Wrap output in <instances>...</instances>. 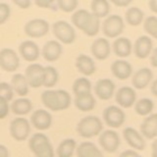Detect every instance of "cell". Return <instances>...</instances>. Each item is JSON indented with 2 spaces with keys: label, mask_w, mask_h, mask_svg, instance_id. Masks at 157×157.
Instances as JSON below:
<instances>
[{
  "label": "cell",
  "mask_w": 157,
  "mask_h": 157,
  "mask_svg": "<svg viewBox=\"0 0 157 157\" xmlns=\"http://www.w3.org/2000/svg\"><path fill=\"white\" fill-rule=\"evenodd\" d=\"M72 23L87 36H95L100 29V19L87 10L80 9L72 15Z\"/></svg>",
  "instance_id": "obj_1"
},
{
  "label": "cell",
  "mask_w": 157,
  "mask_h": 157,
  "mask_svg": "<svg viewBox=\"0 0 157 157\" xmlns=\"http://www.w3.org/2000/svg\"><path fill=\"white\" fill-rule=\"evenodd\" d=\"M41 102L47 109L57 112L68 109L71 106L72 98L65 90H47L41 93Z\"/></svg>",
  "instance_id": "obj_2"
},
{
  "label": "cell",
  "mask_w": 157,
  "mask_h": 157,
  "mask_svg": "<svg viewBox=\"0 0 157 157\" xmlns=\"http://www.w3.org/2000/svg\"><path fill=\"white\" fill-rule=\"evenodd\" d=\"M103 132L102 121L94 115H87L82 118L77 125V132L83 139L99 136Z\"/></svg>",
  "instance_id": "obj_3"
},
{
  "label": "cell",
  "mask_w": 157,
  "mask_h": 157,
  "mask_svg": "<svg viewBox=\"0 0 157 157\" xmlns=\"http://www.w3.org/2000/svg\"><path fill=\"white\" fill-rule=\"evenodd\" d=\"M29 147L36 157H54L53 146L50 140L42 132H36L29 140Z\"/></svg>",
  "instance_id": "obj_4"
},
{
  "label": "cell",
  "mask_w": 157,
  "mask_h": 157,
  "mask_svg": "<svg viewBox=\"0 0 157 157\" xmlns=\"http://www.w3.org/2000/svg\"><path fill=\"white\" fill-rule=\"evenodd\" d=\"M125 23L119 15H110L102 23V32L106 37L118 38L124 32Z\"/></svg>",
  "instance_id": "obj_5"
},
{
  "label": "cell",
  "mask_w": 157,
  "mask_h": 157,
  "mask_svg": "<svg viewBox=\"0 0 157 157\" xmlns=\"http://www.w3.org/2000/svg\"><path fill=\"white\" fill-rule=\"evenodd\" d=\"M52 32L59 41L64 44H72L75 42L77 34L75 29L66 21H57L53 24Z\"/></svg>",
  "instance_id": "obj_6"
},
{
  "label": "cell",
  "mask_w": 157,
  "mask_h": 157,
  "mask_svg": "<svg viewBox=\"0 0 157 157\" xmlns=\"http://www.w3.org/2000/svg\"><path fill=\"white\" fill-rule=\"evenodd\" d=\"M102 118L105 124L111 129H119L125 124L126 114L121 107L110 105L103 110Z\"/></svg>",
  "instance_id": "obj_7"
},
{
  "label": "cell",
  "mask_w": 157,
  "mask_h": 157,
  "mask_svg": "<svg viewBox=\"0 0 157 157\" xmlns=\"http://www.w3.org/2000/svg\"><path fill=\"white\" fill-rule=\"evenodd\" d=\"M10 135L15 140L24 141L26 140L31 134V123L26 118L18 117L10 123Z\"/></svg>",
  "instance_id": "obj_8"
},
{
  "label": "cell",
  "mask_w": 157,
  "mask_h": 157,
  "mask_svg": "<svg viewBox=\"0 0 157 157\" xmlns=\"http://www.w3.org/2000/svg\"><path fill=\"white\" fill-rule=\"evenodd\" d=\"M98 142H99L101 148L107 153H115L120 147L121 139L116 131L105 130L99 135Z\"/></svg>",
  "instance_id": "obj_9"
},
{
  "label": "cell",
  "mask_w": 157,
  "mask_h": 157,
  "mask_svg": "<svg viewBox=\"0 0 157 157\" xmlns=\"http://www.w3.org/2000/svg\"><path fill=\"white\" fill-rule=\"evenodd\" d=\"M44 75H45V67L40 64H31L25 72L29 86L33 88H37L43 86Z\"/></svg>",
  "instance_id": "obj_10"
},
{
  "label": "cell",
  "mask_w": 157,
  "mask_h": 157,
  "mask_svg": "<svg viewBox=\"0 0 157 157\" xmlns=\"http://www.w3.org/2000/svg\"><path fill=\"white\" fill-rule=\"evenodd\" d=\"M25 33L32 38H39L46 36L49 32V24L45 20L33 19L25 25Z\"/></svg>",
  "instance_id": "obj_11"
},
{
  "label": "cell",
  "mask_w": 157,
  "mask_h": 157,
  "mask_svg": "<svg viewBox=\"0 0 157 157\" xmlns=\"http://www.w3.org/2000/svg\"><path fill=\"white\" fill-rule=\"evenodd\" d=\"M115 100L122 109L131 108L135 106L136 102V91L134 87L122 86L115 92Z\"/></svg>",
  "instance_id": "obj_12"
},
{
  "label": "cell",
  "mask_w": 157,
  "mask_h": 157,
  "mask_svg": "<svg viewBox=\"0 0 157 157\" xmlns=\"http://www.w3.org/2000/svg\"><path fill=\"white\" fill-rule=\"evenodd\" d=\"M20 67V58L16 51L11 48H3L0 50V68L12 73Z\"/></svg>",
  "instance_id": "obj_13"
},
{
  "label": "cell",
  "mask_w": 157,
  "mask_h": 157,
  "mask_svg": "<svg viewBox=\"0 0 157 157\" xmlns=\"http://www.w3.org/2000/svg\"><path fill=\"white\" fill-rule=\"evenodd\" d=\"M116 85L110 78H100L94 86V92L97 98L100 100H109L115 95Z\"/></svg>",
  "instance_id": "obj_14"
},
{
  "label": "cell",
  "mask_w": 157,
  "mask_h": 157,
  "mask_svg": "<svg viewBox=\"0 0 157 157\" xmlns=\"http://www.w3.org/2000/svg\"><path fill=\"white\" fill-rule=\"evenodd\" d=\"M123 137L126 142L136 151H141L145 148V139L140 132L132 127H128L123 131Z\"/></svg>",
  "instance_id": "obj_15"
},
{
  "label": "cell",
  "mask_w": 157,
  "mask_h": 157,
  "mask_svg": "<svg viewBox=\"0 0 157 157\" xmlns=\"http://www.w3.org/2000/svg\"><path fill=\"white\" fill-rule=\"evenodd\" d=\"M153 50V42L148 36H141L136 38L132 46V51L139 59H146L149 57Z\"/></svg>",
  "instance_id": "obj_16"
},
{
  "label": "cell",
  "mask_w": 157,
  "mask_h": 157,
  "mask_svg": "<svg viewBox=\"0 0 157 157\" xmlns=\"http://www.w3.org/2000/svg\"><path fill=\"white\" fill-rule=\"evenodd\" d=\"M92 56L99 61H103L109 57L111 53V45L105 37H98L92 42L90 46Z\"/></svg>",
  "instance_id": "obj_17"
},
{
  "label": "cell",
  "mask_w": 157,
  "mask_h": 157,
  "mask_svg": "<svg viewBox=\"0 0 157 157\" xmlns=\"http://www.w3.org/2000/svg\"><path fill=\"white\" fill-rule=\"evenodd\" d=\"M153 73L149 68H140L132 77V85L135 90H144L152 82Z\"/></svg>",
  "instance_id": "obj_18"
},
{
  "label": "cell",
  "mask_w": 157,
  "mask_h": 157,
  "mask_svg": "<svg viewBox=\"0 0 157 157\" xmlns=\"http://www.w3.org/2000/svg\"><path fill=\"white\" fill-rule=\"evenodd\" d=\"M52 115L44 109H37L31 116L32 125L38 131H46L52 126Z\"/></svg>",
  "instance_id": "obj_19"
},
{
  "label": "cell",
  "mask_w": 157,
  "mask_h": 157,
  "mask_svg": "<svg viewBox=\"0 0 157 157\" xmlns=\"http://www.w3.org/2000/svg\"><path fill=\"white\" fill-rule=\"evenodd\" d=\"M111 72L118 80L126 81L132 76V66L124 59H118L111 64Z\"/></svg>",
  "instance_id": "obj_20"
},
{
  "label": "cell",
  "mask_w": 157,
  "mask_h": 157,
  "mask_svg": "<svg viewBox=\"0 0 157 157\" xmlns=\"http://www.w3.org/2000/svg\"><path fill=\"white\" fill-rule=\"evenodd\" d=\"M140 134L146 140H155L157 137V113L146 116L140 124Z\"/></svg>",
  "instance_id": "obj_21"
},
{
  "label": "cell",
  "mask_w": 157,
  "mask_h": 157,
  "mask_svg": "<svg viewBox=\"0 0 157 157\" xmlns=\"http://www.w3.org/2000/svg\"><path fill=\"white\" fill-rule=\"evenodd\" d=\"M19 52L24 60H26L28 62L36 61L39 57V54H40L38 45L34 41H32V40L23 41L20 44Z\"/></svg>",
  "instance_id": "obj_22"
},
{
  "label": "cell",
  "mask_w": 157,
  "mask_h": 157,
  "mask_svg": "<svg viewBox=\"0 0 157 157\" xmlns=\"http://www.w3.org/2000/svg\"><path fill=\"white\" fill-rule=\"evenodd\" d=\"M63 48L57 40H48L42 47V57L48 62H55L61 57Z\"/></svg>",
  "instance_id": "obj_23"
},
{
  "label": "cell",
  "mask_w": 157,
  "mask_h": 157,
  "mask_svg": "<svg viewBox=\"0 0 157 157\" xmlns=\"http://www.w3.org/2000/svg\"><path fill=\"white\" fill-rule=\"evenodd\" d=\"M76 68L82 75L86 77L92 76L96 72L94 60L86 54H80L76 59Z\"/></svg>",
  "instance_id": "obj_24"
},
{
  "label": "cell",
  "mask_w": 157,
  "mask_h": 157,
  "mask_svg": "<svg viewBox=\"0 0 157 157\" xmlns=\"http://www.w3.org/2000/svg\"><path fill=\"white\" fill-rule=\"evenodd\" d=\"M112 49L114 54L119 58H127L132 52V44L128 37L120 36L116 38L112 44Z\"/></svg>",
  "instance_id": "obj_25"
},
{
  "label": "cell",
  "mask_w": 157,
  "mask_h": 157,
  "mask_svg": "<svg viewBox=\"0 0 157 157\" xmlns=\"http://www.w3.org/2000/svg\"><path fill=\"white\" fill-rule=\"evenodd\" d=\"M76 154L78 157H104L99 147L90 141H83L78 144Z\"/></svg>",
  "instance_id": "obj_26"
},
{
  "label": "cell",
  "mask_w": 157,
  "mask_h": 157,
  "mask_svg": "<svg viewBox=\"0 0 157 157\" xmlns=\"http://www.w3.org/2000/svg\"><path fill=\"white\" fill-rule=\"evenodd\" d=\"M75 106L77 109H78L82 112H90L92 111L95 108L96 100L92 93H87V94L78 95L75 96Z\"/></svg>",
  "instance_id": "obj_27"
},
{
  "label": "cell",
  "mask_w": 157,
  "mask_h": 157,
  "mask_svg": "<svg viewBox=\"0 0 157 157\" xmlns=\"http://www.w3.org/2000/svg\"><path fill=\"white\" fill-rule=\"evenodd\" d=\"M11 86L13 87L14 91L18 95L25 97L29 93V82L27 81V78L22 74H15L11 78Z\"/></svg>",
  "instance_id": "obj_28"
},
{
  "label": "cell",
  "mask_w": 157,
  "mask_h": 157,
  "mask_svg": "<svg viewBox=\"0 0 157 157\" xmlns=\"http://www.w3.org/2000/svg\"><path fill=\"white\" fill-rule=\"evenodd\" d=\"M11 110L15 115L18 116L28 115L33 110V103L29 98H18V99L13 101L11 105Z\"/></svg>",
  "instance_id": "obj_29"
},
{
  "label": "cell",
  "mask_w": 157,
  "mask_h": 157,
  "mask_svg": "<svg viewBox=\"0 0 157 157\" xmlns=\"http://www.w3.org/2000/svg\"><path fill=\"white\" fill-rule=\"evenodd\" d=\"M77 141L74 139L63 140L56 149L57 157H72L77 150Z\"/></svg>",
  "instance_id": "obj_30"
},
{
  "label": "cell",
  "mask_w": 157,
  "mask_h": 157,
  "mask_svg": "<svg viewBox=\"0 0 157 157\" xmlns=\"http://www.w3.org/2000/svg\"><path fill=\"white\" fill-rule=\"evenodd\" d=\"M125 20L127 24L132 27H137L144 21V13L139 7H131L125 13Z\"/></svg>",
  "instance_id": "obj_31"
},
{
  "label": "cell",
  "mask_w": 157,
  "mask_h": 157,
  "mask_svg": "<svg viewBox=\"0 0 157 157\" xmlns=\"http://www.w3.org/2000/svg\"><path fill=\"white\" fill-rule=\"evenodd\" d=\"M134 107H135V112L137 115L146 117L152 114V111L154 109V102L150 98L144 97L136 100Z\"/></svg>",
  "instance_id": "obj_32"
},
{
  "label": "cell",
  "mask_w": 157,
  "mask_h": 157,
  "mask_svg": "<svg viewBox=\"0 0 157 157\" xmlns=\"http://www.w3.org/2000/svg\"><path fill=\"white\" fill-rule=\"evenodd\" d=\"M90 9L91 13L98 19L106 18L110 12V4L108 0H92Z\"/></svg>",
  "instance_id": "obj_33"
},
{
  "label": "cell",
  "mask_w": 157,
  "mask_h": 157,
  "mask_svg": "<svg viewBox=\"0 0 157 157\" xmlns=\"http://www.w3.org/2000/svg\"><path fill=\"white\" fill-rule=\"evenodd\" d=\"M91 88H92L91 82L86 77L78 78L77 80L74 82L73 86H72L73 93L75 94V96L91 93Z\"/></svg>",
  "instance_id": "obj_34"
},
{
  "label": "cell",
  "mask_w": 157,
  "mask_h": 157,
  "mask_svg": "<svg viewBox=\"0 0 157 157\" xmlns=\"http://www.w3.org/2000/svg\"><path fill=\"white\" fill-rule=\"evenodd\" d=\"M58 78H59V75L55 68L51 66L45 67V75H44L43 86H45L47 88L53 87L57 83Z\"/></svg>",
  "instance_id": "obj_35"
},
{
  "label": "cell",
  "mask_w": 157,
  "mask_h": 157,
  "mask_svg": "<svg viewBox=\"0 0 157 157\" xmlns=\"http://www.w3.org/2000/svg\"><path fill=\"white\" fill-rule=\"evenodd\" d=\"M144 29L148 36L157 39V17L149 16L144 19Z\"/></svg>",
  "instance_id": "obj_36"
},
{
  "label": "cell",
  "mask_w": 157,
  "mask_h": 157,
  "mask_svg": "<svg viewBox=\"0 0 157 157\" xmlns=\"http://www.w3.org/2000/svg\"><path fill=\"white\" fill-rule=\"evenodd\" d=\"M58 7L65 13L74 12L78 8V0H57Z\"/></svg>",
  "instance_id": "obj_37"
},
{
  "label": "cell",
  "mask_w": 157,
  "mask_h": 157,
  "mask_svg": "<svg viewBox=\"0 0 157 157\" xmlns=\"http://www.w3.org/2000/svg\"><path fill=\"white\" fill-rule=\"evenodd\" d=\"M0 97L4 98L7 101H11L14 97V90L12 86L8 82H0Z\"/></svg>",
  "instance_id": "obj_38"
},
{
  "label": "cell",
  "mask_w": 157,
  "mask_h": 157,
  "mask_svg": "<svg viewBox=\"0 0 157 157\" xmlns=\"http://www.w3.org/2000/svg\"><path fill=\"white\" fill-rule=\"evenodd\" d=\"M10 13H11V9L10 6L6 3H0V21L1 24H4L10 17Z\"/></svg>",
  "instance_id": "obj_39"
},
{
  "label": "cell",
  "mask_w": 157,
  "mask_h": 157,
  "mask_svg": "<svg viewBox=\"0 0 157 157\" xmlns=\"http://www.w3.org/2000/svg\"><path fill=\"white\" fill-rule=\"evenodd\" d=\"M9 111H10L9 101L0 97V120L6 118L9 114Z\"/></svg>",
  "instance_id": "obj_40"
},
{
  "label": "cell",
  "mask_w": 157,
  "mask_h": 157,
  "mask_svg": "<svg viewBox=\"0 0 157 157\" xmlns=\"http://www.w3.org/2000/svg\"><path fill=\"white\" fill-rule=\"evenodd\" d=\"M12 1L15 5H17L21 9H28L32 5L31 0H12Z\"/></svg>",
  "instance_id": "obj_41"
},
{
  "label": "cell",
  "mask_w": 157,
  "mask_h": 157,
  "mask_svg": "<svg viewBox=\"0 0 157 157\" xmlns=\"http://www.w3.org/2000/svg\"><path fill=\"white\" fill-rule=\"evenodd\" d=\"M36 6L40 8H49L51 6L54 0H33Z\"/></svg>",
  "instance_id": "obj_42"
},
{
  "label": "cell",
  "mask_w": 157,
  "mask_h": 157,
  "mask_svg": "<svg viewBox=\"0 0 157 157\" xmlns=\"http://www.w3.org/2000/svg\"><path fill=\"white\" fill-rule=\"evenodd\" d=\"M110 1L117 7H128L132 0H110Z\"/></svg>",
  "instance_id": "obj_43"
},
{
  "label": "cell",
  "mask_w": 157,
  "mask_h": 157,
  "mask_svg": "<svg viewBox=\"0 0 157 157\" xmlns=\"http://www.w3.org/2000/svg\"><path fill=\"white\" fill-rule=\"evenodd\" d=\"M140 155L134 149H128L123 151L119 155V157H140Z\"/></svg>",
  "instance_id": "obj_44"
},
{
  "label": "cell",
  "mask_w": 157,
  "mask_h": 157,
  "mask_svg": "<svg viewBox=\"0 0 157 157\" xmlns=\"http://www.w3.org/2000/svg\"><path fill=\"white\" fill-rule=\"evenodd\" d=\"M150 64L152 67L157 68V47L152 50V53L150 55Z\"/></svg>",
  "instance_id": "obj_45"
},
{
  "label": "cell",
  "mask_w": 157,
  "mask_h": 157,
  "mask_svg": "<svg viewBox=\"0 0 157 157\" xmlns=\"http://www.w3.org/2000/svg\"><path fill=\"white\" fill-rule=\"evenodd\" d=\"M148 7L152 12L157 14V0H149Z\"/></svg>",
  "instance_id": "obj_46"
},
{
  "label": "cell",
  "mask_w": 157,
  "mask_h": 157,
  "mask_svg": "<svg viewBox=\"0 0 157 157\" xmlns=\"http://www.w3.org/2000/svg\"><path fill=\"white\" fill-rule=\"evenodd\" d=\"M0 157H9V150L3 144H0Z\"/></svg>",
  "instance_id": "obj_47"
},
{
  "label": "cell",
  "mask_w": 157,
  "mask_h": 157,
  "mask_svg": "<svg viewBox=\"0 0 157 157\" xmlns=\"http://www.w3.org/2000/svg\"><path fill=\"white\" fill-rule=\"evenodd\" d=\"M151 157H157V137L151 144Z\"/></svg>",
  "instance_id": "obj_48"
},
{
  "label": "cell",
  "mask_w": 157,
  "mask_h": 157,
  "mask_svg": "<svg viewBox=\"0 0 157 157\" xmlns=\"http://www.w3.org/2000/svg\"><path fill=\"white\" fill-rule=\"evenodd\" d=\"M150 90H151V93H152V94H153L155 97H157V78L151 82Z\"/></svg>",
  "instance_id": "obj_49"
},
{
  "label": "cell",
  "mask_w": 157,
  "mask_h": 157,
  "mask_svg": "<svg viewBox=\"0 0 157 157\" xmlns=\"http://www.w3.org/2000/svg\"><path fill=\"white\" fill-rule=\"evenodd\" d=\"M0 25H2V24H1V21H0Z\"/></svg>",
  "instance_id": "obj_50"
},
{
  "label": "cell",
  "mask_w": 157,
  "mask_h": 157,
  "mask_svg": "<svg viewBox=\"0 0 157 157\" xmlns=\"http://www.w3.org/2000/svg\"><path fill=\"white\" fill-rule=\"evenodd\" d=\"M140 157H142V156H141V155H140Z\"/></svg>",
  "instance_id": "obj_51"
}]
</instances>
